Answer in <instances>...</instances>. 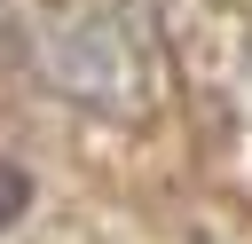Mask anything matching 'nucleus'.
I'll return each instance as SVG.
<instances>
[{"mask_svg":"<svg viewBox=\"0 0 252 244\" xmlns=\"http://www.w3.org/2000/svg\"><path fill=\"white\" fill-rule=\"evenodd\" d=\"M32 63H39V79L55 94H79V102H102V110H126V102L150 94V47H142V31L118 8H102V0L47 16L39 39H32Z\"/></svg>","mask_w":252,"mask_h":244,"instance_id":"nucleus-1","label":"nucleus"},{"mask_svg":"<svg viewBox=\"0 0 252 244\" xmlns=\"http://www.w3.org/2000/svg\"><path fill=\"white\" fill-rule=\"evenodd\" d=\"M24 205H32V181H24V165H8V157H0V228H8Z\"/></svg>","mask_w":252,"mask_h":244,"instance_id":"nucleus-2","label":"nucleus"}]
</instances>
